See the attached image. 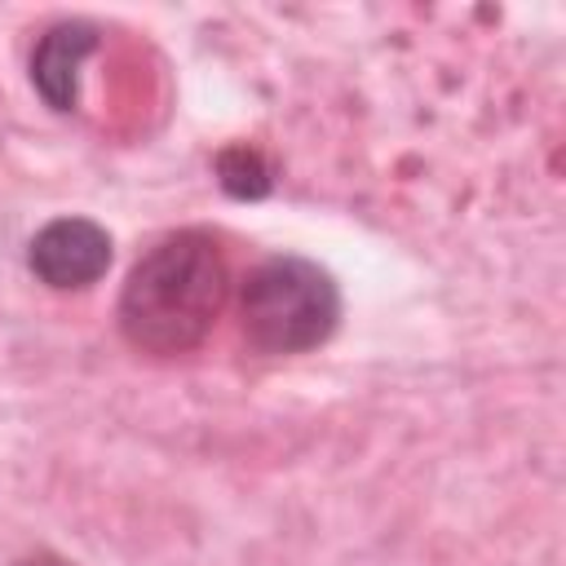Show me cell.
I'll return each instance as SVG.
<instances>
[{
    "instance_id": "2",
    "label": "cell",
    "mask_w": 566,
    "mask_h": 566,
    "mask_svg": "<svg viewBox=\"0 0 566 566\" xmlns=\"http://www.w3.org/2000/svg\"><path fill=\"white\" fill-rule=\"evenodd\" d=\"M336 279L305 256L261 261L239 292V327L261 354H305L336 332Z\"/></svg>"
},
{
    "instance_id": "5",
    "label": "cell",
    "mask_w": 566,
    "mask_h": 566,
    "mask_svg": "<svg viewBox=\"0 0 566 566\" xmlns=\"http://www.w3.org/2000/svg\"><path fill=\"white\" fill-rule=\"evenodd\" d=\"M221 186L230 190V195H261L265 186H270V177H265V164L256 159V150H248V146H234V150H226L221 155Z\"/></svg>"
},
{
    "instance_id": "4",
    "label": "cell",
    "mask_w": 566,
    "mask_h": 566,
    "mask_svg": "<svg viewBox=\"0 0 566 566\" xmlns=\"http://www.w3.org/2000/svg\"><path fill=\"white\" fill-rule=\"evenodd\" d=\"M97 31L88 22H62L53 27L31 57V80L40 88V97L53 111H71L75 106V84H80V62L93 53Z\"/></svg>"
},
{
    "instance_id": "6",
    "label": "cell",
    "mask_w": 566,
    "mask_h": 566,
    "mask_svg": "<svg viewBox=\"0 0 566 566\" xmlns=\"http://www.w3.org/2000/svg\"><path fill=\"white\" fill-rule=\"evenodd\" d=\"M9 566H75V562H66V557H57V553H27V557H18V562H9Z\"/></svg>"
},
{
    "instance_id": "1",
    "label": "cell",
    "mask_w": 566,
    "mask_h": 566,
    "mask_svg": "<svg viewBox=\"0 0 566 566\" xmlns=\"http://www.w3.org/2000/svg\"><path fill=\"white\" fill-rule=\"evenodd\" d=\"M230 292L226 252L208 230H177L146 248L119 292L124 340L142 354L172 358L195 349Z\"/></svg>"
},
{
    "instance_id": "3",
    "label": "cell",
    "mask_w": 566,
    "mask_h": 566,
    "mask_svg": "<svg viewBox=\"0 0 566 566\" xmlns=\"http://www.w3.org/2000/svg\"><path fill=\"white\" fill-rule=\"evenodd\" d=\"M27 261H31L35 279L57 292L88 287L111 265V234L88 217H57L31 239Z\"/></svg>"
}]
</instances>
